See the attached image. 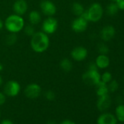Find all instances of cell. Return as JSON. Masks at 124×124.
Returning a JSON list of instances; mask_svg holds the SVG:
<instances>
[{"instance_id": "cell-29", "label": "cell", "mask_w": 124, "mask_h": 124, "mask_svg": "<svg viewBox=\"0 0 124 124\" xmlns=\"http://www.w3.org/2000/svg\"><path fill=\"white\" fill-rule=\"evenodd\" d=\"M6 101V95L2 93V92H0V106L3 105Z\"/></svg>"}, {"instance_id": "cell-21", "label": "cell", "mask_w": 124, "mask_h": 124, "mask_svg": "<svg viewBox=\"0 0 124 124\" xmlns=\"http://www.w3.org/2000/svg\"><path fill=\"white\" fill-rule=\"evenodd\" d=\"M17 41H18V36H17V34L16 33H10L9 34L6 35L5 39V43L10 46L15 45Z\"/></svg>"}, {"instance_id": "cell-18", "label": "cell", "mask_w": 124, "mask_h": 124, "mask_svg": "<svg viewBox=\"0 0 124 124\" xmlns=\"http://www.w3.org/2000/svg\"><path fill=\"white\" fill-rule=\"evenodd\" d=\"M60 67L63 71L69 72L72 70V62L69 58H64L60 61Z\"/></svg>"}, {"instance_id": "cell-32", "label": "cell", "mask_w": 124, "mask_h": 124, "mask_svg": "<svg viewBox=\"0 0 124 124\" xmlns=\"http://www.w3.org/2000/svg\"><path fill=\"white\" fill-rule=\"evenodd\" d=\"M60 124H75V123L70 120H65L62 121Z\"/></svg>"}, {"instance_id": "cell-19", "label": "cell", "mask_w": 124, "mask_h": 124, "mask_svg": "<svg viewBox=\"0 0 124 124\" xmlns=\"http://www.w3.org/2000/svg\"><path fill=\"white\" fill-rule=\"evenodd\" d=\"M72 11L75 16L79 17L83 15L85 11V9L82 4L79 2H74L72 5Z\"/></svg>"}, {"instance_id": "cell-37", "label": "cell", "mask_w": 124, "mask_h": 124, "mask_svg": "<svg viewBox=\"0 0 124 124\" xmlns=\"http://www.w3.org/2000/svg\"><path fill=\"white\" fill-rule=\"evenodd\" d=\"M110 1H111V2H115L117 1V0H110Z\"/></svg>"}, {"instance_id": "cell-1", "label": "cell", "mask_w": 124, "mask_h": 124, "mask_svg": "<svg viewBox=\"0 0 124 124\" xmlns=\"http://www.w3.org/2000/svg\"><path fill=\"white\" fill-rule=\"evenodd\" d=\"M30 44L34 52L41 53L46 51L49 47L50 39L48 35L43 31H36L35 34L31 37Z\"/></svg>"}, {"instance_id": "cell-16", "label": "cell", "mask_w": 124, "mask_h": 124, "mask_svg": "<svg viewBox=\"0 0 124 124\" xmlns=\"http://www.w3.org/2000/svg\"><path fill=\"white\" fill-rule=\"evenodd\" d=\"M29 21L31 24L35 26L42 21V16L37 10H31L29 14Z\"/></svg>"}, {"instance_id": "cell-4", "label": "cell", "mask_w": 124, "mask_h": 124, "mask_svg": "<svg viewBox=\"0 0 124 124\" xmlns=\"http://www.w3.org/2000/svg\"><path fill=\"white\" fill-rule=\"evenodd\" d=\"M83 81L88 85H96L101 80V75L98 70H88L82 76Z\"/></svg>"}, {"instance_id": "cell-15", "label": "cell", "mask_w": 124, "mask_h": 124, "mask_svg": "<svg viewBox=\"0 0 124 124\" xmlns=\"http://www.w3.org/2000/svg\"><path fill=\"white\" fill-rule=\"evenodd\" d=\"M109 58L107 55L99 54L95 61V64H96L98 69H106L109 65Z\"/></svg>"}, {"instance_id": "cell-5", "label": "cell", "mask_w": 124, "mask_h": 124, "mask_svg": "<svg viewBox=\"0 0 124 124\" xmlns=\"http://www.w3.org/2000/svg\"><path fill=\"white\" fill-rule=\"evenodd\" d=\"M58 27V21L53 16L47 17L45 18L42 23V31L46 34H54Z\"/></svg>"}, {"instance_id": "cell-12", "label": "cell", "mask_w": 124, "mask_h": 124, "mask_svg": "<svg viewBox=\"0 0 124 124\" xmlns=\"http://www.w3.org/2000/svg\"><path fill=\"white\" fill-rule=\"evenodd\" d=\"M115 29L111 25H108L103 27L100 31V37L104 42H108L111 40L115 37Z\"/></svg>"}, {"instance_id": "cell-2", "label": "cell", "mask_w": 124, "mask_h": 124, "mask_svg": "<svg viewBox=\"0 0 124 124\" xmlns=\"http://www.w3.org/2000/svg\"><path fill=\"white\" fill-rule=\"evenodd\" d=\"M25 26V21L22 16L17 14L9 16L4 22V27L9 33H18L21 31Z\"/></svg>"}, {"instance_id": "cell-24", "label": "cell", "mask_w": 124, "mask_h": 124, "mask_svg": "<svg viewBox=\"0 0 124 124\" xmlns=\"http://www.w3.org/2000/svg\"><path fill=\"white\" fill-rule=\"evenodd\" d=\"M109 47L108 46L104 43V42H101L98 45V51L100 54H104L107 55L109 53Z\"/></svg>"}, {"instance_id": "cell-9", "label": "cell", "mask_w": 124, "mask_h": 124, "mask_svg": "<svg viewBox=\"0 0 124 124\" xmlns=\"http://www.w3.org/2000/svg\"><path fill=\"white\" fill-rule=\"evenodd\" d=\"M88 21L82 16L77 17L72 23V29L76 33H82L88 28Z\"/></svg>"}, {"instance_id": "cell-33", "label": "cell", "mask_w": 124, "mask_h": 124, "mask_svg": "<svg viewBox=\"0 0 124 124\" xmlns=\"http://www.w3.org/2000/svg\"><path fill=\"white\" fill-rule=\"evenodd\" d=\"M3 28H4V22L1 18H0V31H2V29Z\"/></svg>"}, {"instance_id": "cell-13", "label": "cell", "mask_w": 124, "mask_h": 124, "mask_svg": "<svg viewBox=\"0 0 124 124\" xmlns=\"http://www.w3.org/2000/svg\"><path fill=\"white\" fill-rule=\"evenodd\" d=\"M111 98L109 94H106L101 96H99V99L97 101V108L99 110L103 112L109 109L111 106Z\"/></svg>"}, {"instance_id": "cell-7", "label": "cell", "mask_w": 124, "mask_h": 124, "mask_svg": "<svg viewBox=\"0 0 124 124\" xmlns=\"http://www.w3.org/2000/svg\"><path fill=\"white\" fill-rule=\"evenodd\" d=\"M39 7L42 14L47 17L53 16L57 10L55 4L50 0H42L39 4Z\"/></svg>"}, {"instance_id": "cell-11", "label": "cell", "mask_w": 124, "mask_h": 124, "mask_svg": "<svg viewBox=\"0 0 124 124\" xmlns=\"http://www.w3.org/2000/svg\"><path fill=\"white\" fill-rule=\"evenodd\" d=\"M13 10L15 14L22 16L28 10V4L26 0H16L13 4Z\"/></svg>"}, {"instance_id": "cell-22", "label": "cell", "mask_w": 124, "mask_h": 124, "mask_svg": "<svg viewBox=\"0 0 124 124\" xmlns=\"http://www.w3.org/2000/svg\"><path fill=\"white\" fill-rule=\"evenodd\" d=\"M116 118L120 121L124 122V104H119L115 109Z\"/></svg>"}, {"instance_id": "cell-3", "label": "cell", "mask_w": 124, "mask_h": 124, "mask_svg": "<svg viewBox=\"0 0 124 124\" xmlns=\"http://www.w3.org/2000/svg\"><path fill=\"white\" fill-rule=\"evenodd\" d=\"M103 8L99 3H93L88 10H85L81 16L88 21L97 22L100 21L103 16Z\"/></svg>"}, {"instance_id": "cell-20", "label": "cell", "mask_w": 124, "mask_h": 124, "mask_svg": "<svg viewBox=\"0 0 124 124\" xmlns=\"http://www.w3.org/2000/svg\"><path fill=\"white\" fill-rule=\"evenodd\" d=\"M119 9L117 8L115 2H111L109 3V5H107V8H106V12H107V14L108 16H113L115 15H116L118 12Z\"/></svg>"}, {"instance_id": "cell-10", "label": "cell", "mask_w": 124, "mask_h": 124, "mask_svg": "<svg viewBox=\"0 0 124 124\" xmlns=\"http://www.w3.org/2000/svg\"><path fill=\"white\" fill-rule=\"evenodd\" d=\"M70 55L76 61H83L88 56V50L83 46H78L72 49Z\"/></svg>"}, {"instance_id": "cell-17", "label": "cell", "mask_w": 124, "mask_h": 124, "mask_svg": "<svg viewBox=\"0 0 124 124\" xmlns=\"http://www.w3.org/2000/svg\"><path fill=\"white\" fill-rule=\"evenodd\" d=\"M96 94L98 96H101L108 94L109 90L107 83L100 80V82L96 85Z\"/></svg>"}, {"instance_id": "cell-25", "label": "cell", "mask_w": 124, "mask_h": 124, "mask_svg": "<svg viewBox=\"0 0 124 124\" xmlns=\"http://www.w3.org/2000/svg\"><path fill=\"white\" fill-rule=\"evenodd\" d=\"M118 83L116 80H111L109 83H107L108 90L110 92H115L118 89Z\"/></svg>"}, {"instance_id": "cell-36", "label": "cell", "mask_w": 124, "mask_h": 124, "mask_svg": "<svg viewBox=\"0 0 124 124\" xmlns=\"http://www.w3.org/2000/svg\"><path fill=\"white\" fill-rule=\"evenodd\" d=\"M2 70H3V65L2 63H0V72H1Z\"/></svg>"}, {"instance_id": "cell-38", "label": "cell", "mask_w": 124, "mask_h": 124, "mask_svg": "<svg viewBox=\"0 0 124 124\" xmlns=\"http://www.w3.org/2000/svg\"><path fill=\"white\" fill-rule=\"evenodd\" d=\"M1 115H2V112H1V109H0V117H1Z\"/></svg>"}, {"instance_id": "cell-28", "label": "cell", "mask_w": 124, "mask_h": 124, "mask_svg": "<svg viewBox=\"0 0 124 124\" xmlns=\"http://www.w3.org/2000/svg\"><path fill=\"white\" fill-rule=\"evenodd\" d=\"M115 4L119 10H124V0H117Z\"/></svg>"}, {"instance_id": "cell-8", "label": "cell", "mask_w": 124, "mask_h": 124, "mask_svg": "<svg viewBox=\"0 0 124 124\" xmlns=\"http://www.w3.org/2000/svg\"><path fill=\"white\" fill-rule=\"evenodd\" d=\"M42 92V88L37 83H30L29 84L24 91L26 96L31 99H34L38 98Z\"/></svg>"}, {"instance_id": "cell-27", "label": "cell", "mask_w": 124, "mask_h": 124, "mask_svg": "<svg viewBox=\"0 0 124 124\" xmlns=\"http://www.w3.org/2000/svg\"><path fill=\"white\" fill-rule=\"evenodd\" d=\"M44 96H45V98L47 100H48V101H53V100H54L55 98V93H54L53 91H50V90L47 91L45 93Z\"/></svg>"}, {"instance_id": "cell-35", "label": "cell", "mask_w": 124, "mask_h": 124, "mask_svg": "<svg viewBox=\"0 0 124 124\" xmlns=\"http://www.w3.org/2000/svg\"><path fill=\"white\" fill-rule=\"evenodd\" d=\"M2 83H3V80H2V76L0 75V86H1L2 85Z\"/></svg>"}, {"instance_id": "cell-30", "label": "cell", "mask_w": 124, "mask_h": 124, "mask_svg": "<svg viewBox=\"0 0 124 124\" xmlns=\"http://www.w3.org/2000/svg\"><path fill=\"white\" fill-rule=\"evenodd\" d=\"M88 70H98V67L95 62H91L88 65Z\"/></svg>"}, {"instance_id": "cell-14", "label": "cell", "mask_w": 124, "mask_h": 124, "mask_svg": "<svg viewBox=\"0 0 124 124\" xmlns=\"http://www.w3.org/2000/svg\"><path fill=\"white\" fill-rule=\"evenodd\" d=\"M117 118L111 113H103L101 115L98 120L97 124H116Z\"/></svg>"}, {"instance_id": "cell-23", "label": "cell", "mask_w": 124, "mask_h": 124, "mask_svg": "<svg viewBox=\"0 0 124 124\" xmlns=\"http://www.w3.org/2000/svg\"><path fill=\"white\" fill-rule=\"evenodd\" d=\"M23 30L24 31L25 34L28 37H32L35 34V32H36L35 28H34V25H32L31 23L30 24H28L26 26H24V28H23Z\"/></svg>"}, {"instance_id": "cell-26", "label": "cell", "mask_w": 124, "mask_h": 124, "mask_svg": "<svg viewBox=\"0 0 124 124\" xmlns=\"http://www.w3.org/2000/svg\"><path fill=\"white\" fill-rule=\"evenodd\" d=\"M101 80L105 83H109L112 80V75L109 72H105L101 75Z\"/></svg>"}, {"instance_id": "cell-31", "label": "cell", "mask_w": 124, "mask_h": 124, "mask_svg": "<svg viewBox=\"0 0 124 124\" xmlns=\"http://www.w3.org/2000/svg\"><path fill=\"white\" fill-rule=\"evenodd\" d=\"M0 124H14V123H13V121H11L9 119H5L0 123Z\"/></svg>"}, {"instance_id": "cell-34", "label": "cell", "mask_w": 124, "mask_h": 124, "mask_svg": "<svg viewBox=\"0 0 124 124\" xmlns=\"http://www.w3.org/2000/svg\"><path fill=\"white\" fill-rule=\"evenodd\" d=\"M47 124H57V123L54 120H50L47 122Z\"/></svg>"}, {"instance_id": "cell-6", "label": "cell", "mask_w": 124, "mask_h": 124, "mask_svg": "<svg viewBox=\"0 0 124 124\" xmlns=\"http://www.w3.org/2000/svg\"><path fill=\"white\" fill-rule=\"evenodd\" d=\"M21 91V85L16 80H9L4 86V93L10 97H15Z\"/></svg>"}]
</instances>
